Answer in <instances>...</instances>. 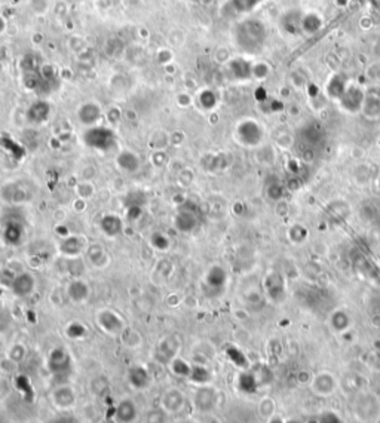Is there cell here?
<instances>
[{
  "label": "cell",
  "instance_id": "obj_20",
  "mask_svg": "<svg viewBox=\"0 0 380 423\" xmlns=\"http://www.w3.org/2000/svg\"><path fill=\"white\" fill-rule=\"evenodd\" d=\"M117 165H119V168L127 171V172H135L140 168V159L132 152H122L117 156Z\"/></svg>",
  "mask_w": 380,
  "mask_h": 423
},
{
  "label": "cell",
  "instance_id": "obj_30",
  "mask_svg": "<svg viewBox=\"0 0 380 423\" xmlns=\"http://www.w3.org/2000/svg\"><path fill=\"white\" fill-rule=\"evenodd\" d=\"M3 147L8 149L11 152V155H14L16 159H19L21 156H24L23 147L18 143H15L14 140H11V138H3Z\"/></svg>",
  "mask_w": 380,
  "mask_h": 423
},
{
  "label": "cell",
  "instance_id": "obj_36",
  "mask_svg": "<svg viewBox=\"0 0 380 423\" xmlns=\"http://www.w3.org/2000/svg\"><path fill=\"white\" fill-rule=\"evenodd\" d=\"M168 239L164 238V235H153V245L159 250H167L168 247Z\"/></svg>",
  "mask_w": 380,
  "mask_h": 423
},
{
  "label": "cell",
  "instance_id": "obj_32",
  "mask_svg": "<svg viewBox=\"0 0 380 423\" xmlns=\"http://www.w3.org/2000/svg\"><path fill=\"white\" fill-rule=\"evenodd\" d=\"M215 103H217V98H215L214 92H211V91H204L201 94V104L205 109H212L215 106Z\"/></svg>",
  "mask_w": 380,
  "mask_h": 423
},
{
  "label": "cell",
  "instance_id": "obj_39",
  "mask_svg": "<svg viewBox=\"0 0 380 423\" xmlns=\"http://www.w3.org/2000/svg\"><path fill=\"white\" fill-rule=\"evenodd\" d=\"M370 2H371V5H373L376 9H379L380 11V0H370Z\"/></svg>",
  "mask_w": 380,
  "mask_h": 423
},
{
  "label": "cell",
  "instance_id": "obj_37",
  "mask_svg": "<svg viewBox=\"0 0 380 423\" xmlns=\"http://www.w3.org/2000/svg\"><path fill=\"white\" fill-rule=\"evenodd\" d=\"M143 212V208L138 205H132V207H128V218L129 220H137Z\"/></svg>",
  "mask_w": 380,
  "mask_h": 423
},
{
  "label": "cell",
  "instance_id": "obj_23",
  "mask_svg": "<svg viewBox=\"0 0 380 423\" xmlns=\"http://www.w3.org/2000/svg\"><path fill=\"white\" fill-rule=\"evenodd\" d=\"M363 112L368 119H377L380 116V97L367 95L363 103Z\"/></svg>",
  "mask_w": 380,
  "mask_h": 423
},
{
  "label": "cell",
  "instance_id": "obj_40",
  "mask_svg": "<svg viewBox=\"0 0 380 423\" xmlns=\"http://www.w3.org/2000/svg\"><path fill=\"white\" fill-rule=\"evenodd\" d=\"M103 423H116V422H113V420H106V422H103Z\"/></svg>",
  "mask_w": 380,
  "mask_h": 423
},
{
  "label": "cell",
  "instance_id": "obj_17",
  "mask_svg": "<svg viewBox=\"0 0 380 423\" xmlns=\"http://www.w3.org/2000/svg\"><path fill=\"white\" fill-rule=\"evenodd\" d=\"M128 379L135 389H146L150 383V374L144 367L135 366L129 370Z\"/></svg>",
  "mask_w": 380,
  "mask_h": 423
},
{
  "label": "cell",
  "instance_id": "obj_1",
  "mask_svg": "<svg viewBox=\"0 0 380 423\" xmlns=\"http://www.w3.org/2000/svg\"><path fill=\"white\" fill-rule=\"evenodd\" d=\"M266 37V30L263 23L257 19H247L236 28V42L244 51L254 52L258 49Z\"/></svg>",
  "mask_w": 380,
  "mask_h": 423
},
{
  "label": "cell",
  "instance_id": "obj_27",
  "mask_svg": "<svg viewBox=\"0 0 380 423\" xmlns=\"http://www.w3.org/2000/svg\"><path fill=\"white\" fill-rule=\"evenodd\" d=\"M168 422V416L167 411L159 407V409H152L146 413V419L144 423H167Z\"/></svg>",
  "mask_w": 380,
  "mask_h": 423
},
{
  "label": "cell",
  "instance_id": "obj_31",
  "mask_svg": "<svg viewBox=\"0 0 380 423\" xmlns=\"http://www.w3.org/2000/svg\"><path fill=\"white\" fill-rule=\"evenodd\" d=\"M189 377H192L196 383L202 385V383H205V381L208 380V371L205 368H202V367H195V368H192V373H190Z\"/></svg>",
  "mask_w": 380,
  "mask_h": 423
},
{
  "label": "cell",
  "instance_id": "obj_28",
  "mask_svg": "<svg viewBox=\"0 0 380 423\" xmlns=\"http://www.w3.org/2000/svg\"><path fill=\"white\" fill-rule=\"evenodd\" d=\"M88 257L95 266H101L106 260V254L103 251V247H99L98 244H92L88 247Z\"/></svg>",
  "mask_w": 380,
  "mask_h": 423
},
{
  "label": "cell",
  "instance_id": "obj_2",
  "mask_svg": "<svg viewBox=\"0 0 380 423\" xmlns=\"http://www.w3.org/2000/svg\"><path fill=\"white\" fill-rule=\"evenodd\" d=\"M201 217H202V212L197 208V205H195L190 200H184L177 210L174 223H175L177 230H180L183 233H189L201 225Z\"/></svg>",
  "mask_w": 380,
  "mask_h": 423
},
{
  "label": "cell",
  "instance_id": "obj_21",
  "mask_svg": "<svg viewBox=\"0 0 380 423\" xmlns=\"http://www.w3.org/2000/svg\"><path fill=\"white\" fill-rule=\"evenodd\" d=\"M323 27V18L315 12L303 15L302 18V31H305L306 34H313L316 31H319Z\"/></svg>",
  "mask_w": 380,
  "mask_h": 423
},
{
  "label": "cell",
  "instance_id": "obj_35",
  "mask_svg": "<svg viewBox=\"0 0 380 423\" xmlns=\"http://www.w3.org/2000/svg\"><path fill=\"white\" fill-rule=\"evenodd\" d=\"M24 355H26V351H24V346H21V345H15L11 353H9L11 359L15 362H19L24 358Z\"/></svg>",
  "mask_w": 380,
  "mask_h": 423
},
{
  "label": "cell",
  "instance_id": "obj_24",
  "mask_svg": "<svg viewBox=\"0 0 380 423\" xmlns=\"http://www.w3.org/2000/svg\"><path fill=\"white\" fill-rule=\"evenodd\" d=\"M226 281V272L225 269L220 266H214L210 269V272L207 273V284L212 288H218L222 287Z\"/></svg>",
  "mask_w": 380,
  "mask_h": 423
},
{
  "label": "cell",
  "instance_id": "obj_34",
  "mask_svg": "<svg viewBox=\"0 0 380 423\" xmlns=\"http://www.w3.org/2000/svg\"><path fill=\"white\" fill-rule=\"evenodd\" d=\"M51 423H81L79 419L74 416V414H70V413H63L59 416H56L55 419H52Z\"/></svg>",
  "mask_w": 380,
  "mask_h": 423
},
{
  "label": "cell",
  "instance_id": "obj_11",
  "mask_svg": "<svg viewBox=\"0 0 380 423\" xmlns=\"http://www.w3.org/2000/svg\"><path fill=\"white\" fill-rule=\"evenodd\" d=\"M137 406L131 399L121 401L114 410V419L119 423H132L137 419Z\"/></svg>",
  "mask_w": 380,
  "mask_h": 423
},
{
  "label": "cell",
  "instance_id": "obj_26",
  "mask_svg": "<svg viewBox=\"0 0 380 423\" xmlns=\"http://www.w3.org/2000/svg\"><path fill=\"white\" fill-rule=\"evenodd\" d=\"M230 69L235 73V76L239 77V79H242V77H250V76L253 74V67H251L248 63L242 61V59H235V61H232V63H230Z\"/></svg>",
  "mask_w": 380,
  "mask_h": 423
},
{
  "label": "cell",
  "instance_id": "obj_13",
  "mask_svg": "<svg viewBox=\"0 0 380 423\" xmlns=\"http://www.w3.org/2000/svg\"><path fill=\"white\" fill-rule=\"evenodd\" d=\"M99 227H101V230H103L104 235L113 238V236H117V235L122 233V230H124V223H122V220H121L117 215L106 214V215H103L101 220H99Z\"/></svg>",
  "mask_w": 380,
  "mask_h": 423
},
{
  "label": "cell",
  "instance_id": "obj_33",
  "mask_svg": "<svg viewBox=\"0 0 380 423\" xmlns=\"http://www.w3.org/2000/svg\"><path fill=\"white\" fill-rule=\"evenodd\" d=\"M85 333H86L85 327L82 324H79V323H73V324H70L67 327V334H69L71 338L82 337V336H85Z\"/></svg>",
  "mask_w": 380,
  "mask_h": 423
},
{
  "label": "cell",
  "instance_id": "obj_5",
  "mask_svg": "<svg viewBox=\"0 0 380 423\" xmlns=\"http://www.w3.org/2000/svg\"><path fill=\"white\" fill-rule=\"evenodd\" d=\"M2 238L11 247L19 245L24 238V221L19 217L9 215L2 225Z\"/></svg>",
  "mask_w": 380,
  "mask_h": 423
},
{
  "label": "cell",
  "instance_id": "obj_8",
  "mask_svg": "<svg viewBox=\"0 0 380 423\" xmlns=\"http://www.w3.org/2000/svg\"><path fill=\"white\" fill-rule=\"evenodd\" d=\"M52 402L55 404L58 409L67 410L74 406L76 402V395L74 391L67 385H59L55 388V391L52 392Z\"/></svg>",
  "mask_w": 380,
  "mask_h": 423
},
{
  "label": "cell",
  "instance_id": "obj_38",
  "mask_svg": "<svg viewBox=\"0 0 380 423\" xmlns=\"http://www.w3.org/2000/svg\"><path fill=\"white\" fill-rule=\"evenodd\" d=\"M334 3L337 5L338 8H343V6H346L349 3V0H334Z\"/></svg>",
  "mask_w": 380,
  "mask_h": 423
},
{
  "label": "cell",
  "instance_id": "obj_25",
  "mask_svg": "<svg viewBox=\"0 0 380 423\" xmlns=\"http://www.w3.org/2000/svg\"><path fill=\"white\" fill-rule=\"evenodd\" d=\"M91 391H92V394L97 395L98 398H104L110 392V383H109V380L104 376L95 377L94 380L91 381Z\"/></svg>",
  "mask_w": 380,
  "mask_h": 423
},
{
  "label": "cell",
  "instance_id": "obj_6",
  "mask_svg": "<svg viewBox=\"0 0 380 423\" xmlns=\"http://www.w3.org/2000/svg\"><path fill=\"white\" fill-rule=\"evenodd\" d=\"M99 327L109 334H119L125 330L122 318L112 310H101L98 313Z\"/></svg>",
  "mask_w": 380,
  "mask_h": 423
},
{
  "label": "cell",
  "instance_id": "obj_9",
  "mask_svg": "<svg viewBox=\"0 0 380 423\" xmlns=\"http://www.w3.org/2000/svg\"><path fill=\"white\" fill-rule=\"evenodd\" d=\"M51 114V106L49 103L43 101V99H39V101H34L27 110V119L34 124V125H39V124H43L45 120H48Z\"/></svg>",
  "mask_w": 380,
  "mask_h": 423
},
{
  "label": "cell",
  "instance_id": "obj_7",
  "mask_svg": "<svg viewBox=\"0 0 380 423\" xmlns=\"http://www.w3.org/2000/svg\"><path fill=\"white\" fill-rule=\"evenodd\" d=\"M34 278L30 273H19L11 282V290L16 297H27L34 290Z\"/></svg>",
  "mask_w": 380,
  "mask_h": 423
},
{
  "label": "cell",
  "instance_id": "obj_16",
  "mask_svg": "<svg viewBox=\"0 0 380 423\" xmlns=\"http://www.w3.org/2000/svg\"><path fill=\"white\" fill-rule=\"evenodd\" d=\"M79 119L84 125H95L101 117V109L95 103H86L79 109Z\"/></svg>",
  "mask_w": 380,
  "mask_h": 423
},
{
  "label": "cell",
  "instance_id": "obj_3",
  "mask_svg": "<svg viewBox=\"0 0 380 423\" xmlns=\"http://www.w3.org/2000/svg\"><path fill=\"white\" fill-rule=\"evenodd\" d=\"M85 144L101 152H109L116 144V135L112 129L106 127L89 128L84 135Z\"/></svg>",
  "mask_w": 380,
  "mask_h": 423
},
{
  "label": "cell",
  "instance_id": "obj_4",
  "mask_svg": "<svg viewBox=\"0 0 380 423\" xmlns=\"http://www.w3.org/2000/svg\"><path fill=\"white\" fill-rule=\"evenodd\" d=\"M48 368L55 379H66L71 371V358L69 352L63 348L51 351L48 358Z\"/></svg>",
  "mask_w": 380,
  "mask_h": 423
},
{
  "label": "cell",
  "instance_id": "obj_19",
  "mask_svg": "<svg viewBox=\"0 0 380 423\" xmlns=\"http://www.w3.org/2000/svg\"><path fill=\"white\" fill-rule=\"evenodd\" d=\"M2 195L8 200V202H26L27 200V192L21 187H18V184H6L2 189Z\"/></svg>",
  "mask_w": 380,
  "mask_h": 423
},
{
  "label": "cell",
  "instance_id": "obj_10",
  "mask_svg": "<svg viewBox=\"0 0 380 423\" xmlns=\"http://www.w3.org/2000/svg\"><path fill=\"white\" fill-rule=\"evenodd\" d=\"M184 404H186V398H184L183 392H180L178 389L167 391L162 396V402H161L162 409L167 413H177L183 409Z\"/></svg>",
  "mask_w": 380,
  "mask_h": 423
},
{
  "label": "cell",
  "instance_id": "obj_29",
  "mask_svg": "<svg viewBox=\"0 0 380 423\" xmlns=\"http://www.w3.org/2000/svg\"><path fill=\"white\" fill-rule=\"evenodd\" d=\"M171 368H172V371L177 374V376H190V373H192V368H190V366L187 364V362H184L183 359H172V362H171Z\"/></svg>",
  "mask_w": 380,
  "mask_h": 423
},
{
  "label": "cell",
  "instance_id": "obj_18",
  "mask_svg": "<svg viewBox=\"0 0 380 423\" xmlns=\"http://www.w3.org/2000/svg\"><path fill=\"white\" fill-rule=\"evenodd\" d=\"M67 296L74 303H82L88 297H89V287L88 284L81 279H74L70 282L69 288H67Z\"/></svg>",
  "mask_w": 380,
  "mask_h": 423
},
{
  "label": "cell",
  "instance_id": "obj_22",
  "mask_svg": "<svg viewBox=\"0 0 380 423\" xmlns=\"http://www.w3.org/2000/svg\"><path fill=\"white\" fill-rule=\"evenodd\" d=\"M81 248H82V244L81 239L77 236H66L63 242L59 244V250L61 253L69 255V257H76L81 253Z\"/></svg>",
  "mask_w": 380,
  "mask_h": 423
},
{
  "label": "cell",
  "instance_id": "obj_12",
  "mask_svg": "<svg viewBox=\"0 0 380 423\" xmlns=\"http://www.w3.org/2000/svg\"><path fill=\"white\" fill-rule=\"evenodd\" d=\"M215 392L211 388H207V386H202L199 388L195 394L193 398V402H195V407L199 411H210L212 407L215 406Z\"/></svg>",
  "mask_w": 380,
  "mask_h": 423
},
{
  "label": "cell",
  "instance_id": "obj_14",
  "mask_svg": "<svg viewBox=\"0 0 380 423\" xmlns=\"http://www.w3.org/2000/svg\"><path fill=\"white\" fill-rule=\"evenodd\" d=\"M177 348H178V345L175 343V340L172 337L162 340V343L156 349V359L162 364L172 362L175 352H177Z\"/></svg>",
  "mask_w": 380,
  "mask_h": 423
},
{
  "label": "cell",
  "instance_id": "obj_15",
  "mask_svg": "<svg viewBox=\"0 0 380 423\" xmlns=\"http://www.w3.org/2000/svg\"><path fill=\"white\" fill-rule=\"evenodd\" d=\"M302 18L303 15L298 11H288L281 16V27L288 34H298L302 33Z\"/></svg>",
  "mask_w": 380,
  "mask_h": 423
}]
</instances>
